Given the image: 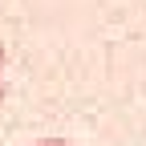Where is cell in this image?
Returning a JSON list of instances; mask_svg holds the SVG:
<instances>
[{
    "instance_id": "cell-1",
    "label": "cell",
    "mask_w": 146,
    "mask_h": 146,
    "mask_svg": "<svg viewBox=\"0 0 146 146\" xmlns=\"http://www.w3.org/2000/svg\"><path fill=\"white\" fill-rule=\"evenodd\" d=\"M29 146H73V142H65V138H36V142H29Z\"/></svg>"
},
{
    "instance_id": "cell-2",
    "label": "cell",
    "mask_w": 146,
    "mask_h": 146,
    "mask_svg": "<svg viewBox=\"0 0 146 146\" xmlns=\"http://www.w3.org/2000/svg\"><path fill=\"white\" fill-rule=\"evenodd\" d=\"M0 65H4V45H0Z\"/></svg>"
},
{
    "instance_id": "cell-3",
    "label": "cell",
    "mask_w": 146,
    "mask_h": 146,
    "mask_svg": "<svg viewBox=\"0 0 146 146\" xmlns=\"http://www.w3.org/2000/svg\"><path fill=\"white\" fill-rule=\"evenodd\" d=\"M0 102H4V85H0Z\"/></svg>"
}]
</instances>
